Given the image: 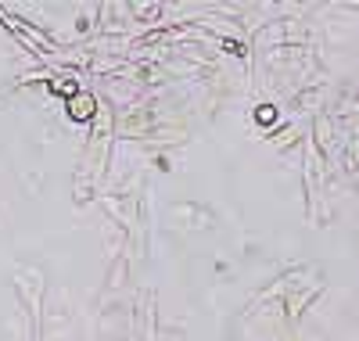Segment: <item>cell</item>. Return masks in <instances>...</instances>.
I'll use <instances>...</instances> for the list:
<instances>
[{"mask_svg": "<svg viewBox=\"0 0 359 341\" xmlns=\"http://www.w3.org/2000/svg\"><path fill=\"white\" fill-rule=\"evenodd\" d=\"M68 112H72V119H90V112H94V101H90L86 94H83V97H72V108H68Z\"/></svg>", "mask_w": 359, "mask_h": 341, "instance_id": "cell-1", "label": "cell"}]
</instances>
